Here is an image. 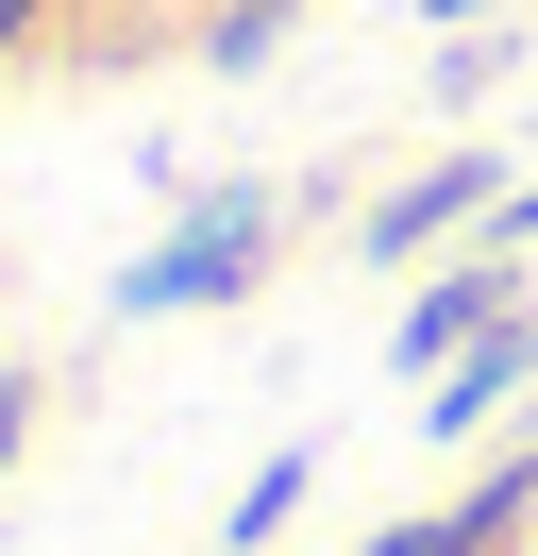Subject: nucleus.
<instances>
[{
    "label": "nucleus",
    "instance_id": "obj_9",
    "mask_svg": "<svg viewBox=\"0 0 538 556\" xmlns=\"http://www.w3.org/2000/svg\"><path fill=\"white\" fill-rule=\"evenodd\" d=\"M34 17H51V0H0V51H17V35H34Z\"/></svg>",
    "mask_w": 538,
    "mask_h": 556
},
{
    "label": "nucleus",
    "instance_id": "obj_2",
    "mask_svg": "<svg viewBox=\"0 0 538 556\" xmlns=\"http://www.w3.org/2000/svg\"><path fill=\"white\" fill-rule=\"evenodd\" d=\"M504 304H522V253H504V237H471V270H437L421 304H404V371H454V354L488 338Z\"/></svg>",
    "mask_w": 538,
    "mask_h": 556
},
{
    "label": "nucleus",
    "instance_id": "obj_1",
    "mask_svg": "<svg viewBox=\"0 0 538 556\" xmlns=\"http://www.w3.org/2000/svg\"><path fill=\"white\" fill-rule=\"evenodd\" d=\"M253 270H269V203H253V186H219V203H202V219H185L168 253H134L118 320H185V304H235Z\"/></svg>",
    "mask_w": 538,
    "mask_h": 556
},
{
    "label": "nucleus",
    "instance_id": "obj_10",
    "mask_svg": "<svg viewBox=\"0 0 538 556\" xmlns=\"http://www.w3.org/2000/svg\"><path fill=\"white\" fill-rule=\"evenodd\" d=\"M437 17H454V35H471V17H504V0H437Z\"/></svg>",
    "mask_w": 538,
    "mask_h": 556
},
{
    "label": "nucleus",
    "instance_id": "obj_6",
    "mask_svg": "<svg viewBox=\"0 0 538 556\" xmlns=\"http://www.w3.org/2000/svg\"><path fill=\"white\" fill-rule=\"evenodd\" d=\"M286 51V0H235V17H202V68H269Z\"/></svg>",
    "mask_w": 538,
    "mask_h": 556
},
{
    "label": "nucleus",
    "instance_id": "obj_5",
    "mask_svg": "<svg viewBox=\"0 0 538 556\" xmlns=\"http://www.w3.org/2000/svg\"><path fill=\"white\" fill-rule=\"evenodd\" d=\"M522 371H538V304H504L488 338H471L454 371H437V439H471V421H488V405H504V388H522Z\"/></svg>",
    "mask_w": 538,
    "mask_h": 556
},
{
    "label": "nucleus",
    "instance_id": "obj_8",
    "mask_svg": "<svg viewBox=\"0 0 538 556\" xmlns=\"http://www.w3.org/2000/svg\"><path fill=\"white\" fill-rule=\"evenodd\" d=\"M488 237H504V253H538V186H504V203H488Z\"/></svg>",
    "mask_w": 538,
    "mask_h": 556
},
{
    "label": "nucleus",
    "instance_id": "obj_3",
    "mask_svg": "<svg viewBox=\"0 0 538 556\" xmlns=\"http://www.w3.org/2000/svg\"><path fill=\"white\" fill-rule=\"evenodd\" d=\"M488 203H504V169H488V152H454V169H421V186H387V203H370L354 237H370V253H387V270H404V253H437V237H488Z\"/></svg>",
    "mask_w": 538,
    "mask_h": 556
},
{
    "label": "nucleus",
    "instance_id": "obj_4",
    "mask_svg": "<svg viewBox=\"0 0 538 556\" xmlns=\"http://www.w3.org/2000/svg\"><path fill=\"white\" fill-rule=\"evenodd\" d=\"M522 506H538V455H504V472L471 489V506H437V522H387L370 556H504V522H522Z\"/></svg>",
    "mask_w": 538,
    "mask_h": 556
},
{
    "label": "nucleus",
    "instance_id": "obj_7",
    "mask_svg": "<svg viewBox=\"0 0 538 556\" xmlns=\"http://www.w3.org/2000/svg\"><path fill=\"white\" fill-rule=\"evenodd\" d=\"M17 439H34V371H0V472H17Z\"/></svg>",
    "mask_w": 538,
    "mask_h": 556
}]
</instances>
